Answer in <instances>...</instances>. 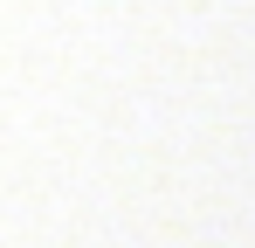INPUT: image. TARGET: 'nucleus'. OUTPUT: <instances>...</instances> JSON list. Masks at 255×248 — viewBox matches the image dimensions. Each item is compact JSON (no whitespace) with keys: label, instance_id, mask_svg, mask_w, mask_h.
<instances>
[]
</instances>
